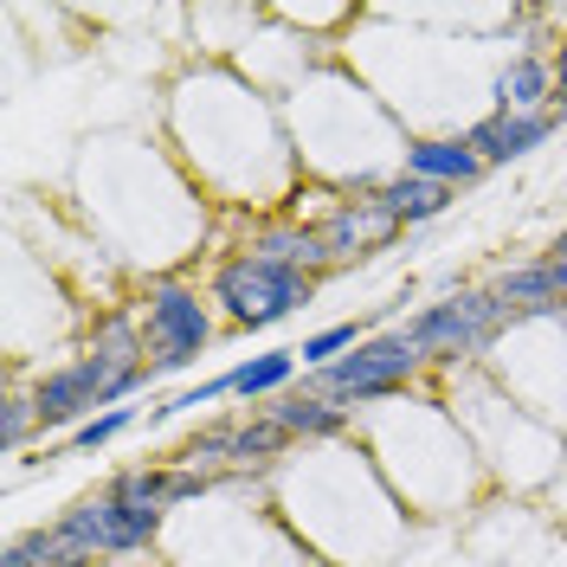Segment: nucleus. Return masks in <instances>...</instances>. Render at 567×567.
I'll return each mask as SVG.
<instances>
[{"label": "nucleus", "instance_id": "19", "mask_svg": "<svg viewBox=\"0 0 567 567\" xmlns=\"http://www.w3.org/2000/svg\"><path fill=\"white\" fill-rule=\"evenodd\" d=\"M226 393H233V368H226V374H213V381H200V388L175 393L168 406H155V413H148V425L175 420V413H200V406H213V400H226Z\"/></svg>", "mask_w": 567, "mask_h": 567}, {"label": "nucleus", "instance_id": "16", "mask_svg": "<svg viewBox=\"0 0 567 567\" xmlns=\"http://www.w3.org/2000/svg\"><path fill=\"white\" fill-rule=\"evenodd\" d=\"M354 342H368V329H361V322H329V329H317V336H303L297 361H303V374H317V368H336Z\"/></svg>", "mask_w": 567, "mask_h": 567}, {"label": "nucleus", "instance_id": "1", "mask_svg": "<svg viewBox=\"0 0 567 567\" xmlns=\"http://www.w3.org/2000/svg\"><path fill=\"white\" fill-rule=\"evenodd\" d=\"M65 523L84 535L91 555H142L162 523H168V496H162V464H130L116 471L104 491L78 496L65 509Z\"/></svg>", "mask_w": 567, "mask_h": 567}, {"label": "nucleus", "instance_id": "2", "mask_svg": "<svg viewBox=\"0 0 567 567\" xmlns=\"http://www.w3.org/2000/svg\"><path fill=\"white\" fill-rule=\"evenodd\" d=\"M432 368L420 354V342L406 336V329H381V336H368V342H354L336 368H317V374H303L297 388L303 393H322V400H336V406H374V400H393V393L413 388V374Z\"/></svg>", "mask_w": 567, "mask_h": 567}, {"label": "nucleus", "instance_id": "17", "mask_svg": "<svg viewBox=\"0 0 567 567\" xmlns=\"http://www.w3.org/2000/svg\"><path fill=\"white\" fill-rule=\"evenodd\" d=\"M219 484H233V477H213V471H194V464H162V496H168V509L200 503V496H213Z\"/></svg>", "mask_w": 567, "mask_h": 567}, {"label": "nucleus", "instance_id": "14", "mask_svg": "<svg viewBox=\"0 0 567 567\" xmlns=\"http://www.w3.org/2000/svg\"><path fill=\"white\" fill-rule=\"evenodd\" d=\"M7 548H20V561L27 567H91L97 555L84 548V535L71 529L65 516L52 523V529H27V535H13Z\"/></svg>", "mask_w": 567, "mask_h": 567}, {"label": "nucleus", "instance_id": "5", "mask_svg": "<svg viewBox=\"0 0 567 567\" xmlns=\"http://www.w3.org/2000/svg\"><path fill=\"white\" fill-rule=\"evenodd\" d=\"M509 310H503V297L496 290H458V297H445V303H425L420 317L406 322V336L420 342L425 361H471V354L496 349L503 336H509Z\"/></svg>", "mask_w": 567, "mask_h": 567}, {"label": "nucleus", "instance_id": "7", "mask_svg": "<svg viewBox=\"0 0 567 567\" xmlns=\"http://www.w3.org/2000/svg\"><path fill=\"white\" fill-rule=\"evenodd\" d=\"M322 233V251H329V265H349V258H368V251H381L388 239H400V219L381 194H361V200H336L329 219L317 226Z\"/></svg>", "mask_w": 567, "mask_h": 567}, {"label": "nucleus", "instance_id": "11", "mask_svg": "<svg viewBox=\"0 0 567 567\" xmlns=\"http://www.w3.org/2000/svg\"><path fill=\"white\" fill-rule=\"evenodd\" d=\"M258 413H271V420L284 425V439L297 445H322V439H342L354 425V413L349 406H336V400H322V393H303V388H290V393H278V400H265Z\"/></svg>", "mask_w": 567, "mask_h": 567}, {"label": "nucleus", "instance_id": "10", "mask_svg": "<svg viewBox=\"0 0 567 567\" xmlns=\"http://www.w3.org/2000/svg\"><path fill=\"white\" fill-rule=\"evenodd\" d=\"M555 59L548 52H516L509 65L491 78V104L503 116H535V110H555Z\"/></svg>", "mask_w": 567, "mask_h": 567}, {"label": "nucleus", "instance_id": "15", "mask_svg": "<svg viewBox=\"0 0 567 567\" xmlns=\"http://www.w3.org/2000/svg\"><path fill=\"white\" fill-rule=\"evenodd\" d=\"M374 194H381V200L393 207V219H400V226H420V219H439V213H445L452 200H458L452 187H439V181H420V175H393V181H381Z\"/></svg>", "mask_w": 567, "mask_h": 567}, {"label": "nucleus", "instance_id": "20", "mask_svg": "<svg viewBox=\"0 0 567 567\" xmlns=\"http://www.w3.org/2000/svg\"><path fill=\"white\" fill-rule=\"evenodd\" d=\"M33 425H39V413H33V393H13V400L0 406V445H7V452H20Z\"/></svg>", "mask_w": 567, "mask_h": 567}, {"label": "nucleus", "instance_id": "22", "mask_svg": "<svg viewBox=\"0 0 567 567\" xmlns=\"http://www.w3.org/2000/svg\"><path fill=\"white\" fill-rule=\"evenodd\" d=\"M0 567H27V561H20V548H7V555H0Z\"/></svg>", "mask_w": 567, "mask_h": 567}, {"label": "nucleus", "instance_id": "12", "mask_svg": "<svg viewBox=\"0 0 567 567\" xmlns=\"http://www.w3.org/2000/svg\"><path fill=\"white\" fill-rule=\"evenodd\" d=\"M246 251H251V258H271V265H290V271H310V278H322V271H329L322 233H317V226H303V219H271V226H251Z\"/></svg>", "mask_w": 567, "mask_h": 567}, {"label": "nucleus", "instance_id": "3", "mask_svg": "<svg viewBox=\"0 0 567 567\" xmlns=\"http://www.w3.org/2000/svg\"><path fill=\"white\" fill-rule=\"evenodd\" d=\"M207 297L226 310L233 329H271V322L310 310L317 278L310 271H290V265H271V258H251V251H226L213 265Z\"/></svg>", "mask_w": 567, "mask_h": 567}, {"label": "nucleus", "instance_id": "4", "mask_svg": "<svg viewBox=\"0 0 567 567\" xmlns=\"http://www.w3.org/2000/svg\"><path fill=\"white\" fill-rule=\"evenodd\" d=\"M136 317H142V336H148V354H155V374L194 368L213 342V297L194 290L187 278H148Z\"/></svg>", "mask_w": 567, "mask_h": 567}, {"label": "nucleus", "instance_id": "13", "mask_svg": "<svg viewBox=\"0 0 567 567\" xmlns=\"http://www.w3.org/2000/svg\"><path fill=\"white\" fill-rule=\"evenodd\" d=\"M297 349H265V354H251V361H239L233 368V393L246 400V406H265V400H278V393L297 388Z\"/></svg>", "mask_w": 567, "mask_h": 567}, {"label": "nucleus", "instance_id": "6", "mask_svg": "<svg viewBox=\"0 0 567 567\" xmlns=\"http://www.w3.org/2000/svg\"><path fill=\"white\" fill-rule=\"evenodd\" d=\"M33 413H39V432H59V425H78L97 420V413H110V388L104 374L78 354V361H65V368H45L33 381Z\"/></svg>", "mask_w": 567, "mask_h": 567}, {"label": "nucleus", "instance_id": "23", "mask_svg": "<svg viewBox=\"0 0 567 567\" xmlns=\"http://www.w3.org/2000/svg\"><path fill=\"white\" fill-rule=\"evenodd\" d=\"M548 258H561V265H567V233H561V239H555V251H548Z\"/></svg>", "mask_w": 567, "mask_h": 567}, {"label": "nucleus", "instance_id": "21", "mask_svg": "<svg viewBox=\"0 0 567 567\" xmlns=\"http://www.w3.org/2000/svg\"><path fill=\"white\" fill-rule=\"evenodd\" d=\"M548 59H555V84H561V104H567V33L555 39V52H548Z\"/></svg>", "mask_w": 567, "mask_h": 567}, {"label": "nucleus", "instance_id": "9", "mask_svg": "<svg viewBox=\"0 0 567 567\" xmlns=\"http://www.w3.org/2000/svg\"><path fill=\"white\" fill-rule=\"evenodd\" d=\"M400 175H420V181H439V187H477V181L491 175L484 168V155L464 142V130L458 136H413L406 148H400Z\"/></svg>", "mask_w": 567, "mask_h": 567}, {"label": "nucleus", "instance_id": "18", "mask_svg": "<svg viewBox=\"0 0 567 567\" xmlns=\"http://www.w3.org/2000/svg\"><path fill=\"white\" fill-rule=\"evenodd\" d=\"M130 425H136V406H110V413H97V420H84L71 432V452H104V445H116Z\"/></svg>", "mask_w": 567, "mask_h": 567}, {"label": "nucleus", "instance_id": "8", "mask_svg": "<svg viewBox=\"0 0 567 567\" xmlns=\"http://www.w3.org/2000/svg\"><path fill=\"white\" fill-rule=\"evenodd\" d=\"M567 104L555 110H535V116H503V110H491V116H477L471 130H464V142L484 155V168H509V162H523L529 148H542V142L561 130Z\"/></svg>", "mask_w": 567, "mask_h": 567}]
</instances>
